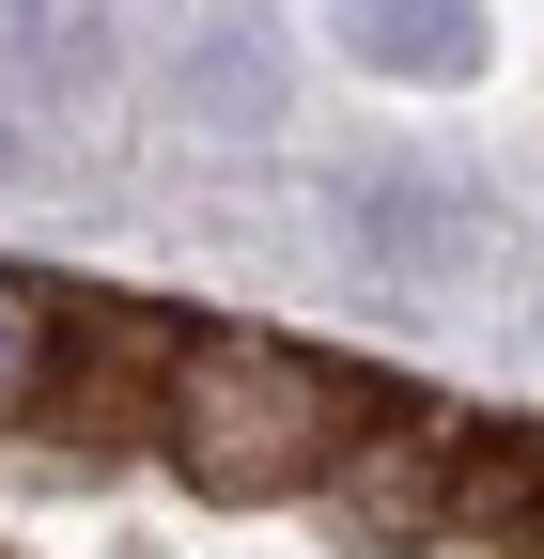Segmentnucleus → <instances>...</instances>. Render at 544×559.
I'll return each instance as SVG.
<instances>
[{
    "mask_svg": "<svg viewBox=\"0 0 544 559\" xmlns=\"http://www.w3.org/2000/svg\"><path fill=\"white\" fill-rule=\"evenodd\" d=\"M389 404H404V389L311 358V342H281V326H187L172 373H156V451L202 481V498L264 513V498H327L343 451L374 436Z\"/></svg>",
    "mask_w": 544,
    "mask_h": 559,
    "instance_id": "obj_1",
    "label": "nucleus"
},
{
    "mask_svg": "<svg viewBox=\"0 0 544 559\" xmlns=\"http://www.w3.org/2000/svg\"><path fill=\"white\" fill-rule=\"evenodd\" d=\"M451 481H466V466L436 451V419H404V404H389L374 436L343 451V481H327V498H343L358 544H421V528H451Z\"/></svg>",
    "mask_w": 544,
    "mask_h": 559,
    "instance_id": "obj_2",
    "label": "nucleus"
},
{
    "mask_svg": "<svg viewBox=\"0 0 544 559\" xmlns=\"http://www.w3.org/2000/svg\"><path fill=\"white\" fill-rule=\"evenodd\" d=\"M343 47L374 62V79H483V16L466 0H374V16H343Z\"/></svg>",
    "mask_w": 544,
    "mask_h": 559,
    "instance_id": "obj_3",
    "label": "nucleus"
},
{
    "mask_svg": "<svg viewBox=\"0 0 544 559\" xmlns=\"http://www.w3.org/2000/svg\"><path fill=\"white\" fill-rule=\"evenodd\" d=\"M47 373H62V296L0 264V419H32V404H47Z\"/></svg>",
    "mask_w": 544,
    "mask_h": 559,
    "instance_id": "obj_4",
    "label": "nucleus"
},
{
    "mask_svg": "<svg viewBox=\"0 0 544 559\" xmlns=\"http://www.w3.org/2000/svg\"><path fill=\"white\" fill-rule=\"evenodd\" d=\"M94 62H109L94 16H0V79H16V94H79Z\"/></svg>",
    "mask_w": 544,
    "mask_h": 559,
    "instance_id": "obj_5",
    "label": "nucleus"
},
{
    "mask_svg": "<svg viewBox=\"0 0 544 559\" xmlns=\"http://www.w3.org/2000/svg\"><path fill=\"white\" fill-rule=\"evenodd\" d=\"M0 171H32V156H16V124H0Z\"/></svg>",
    "mask_w": 544,
    "mask_h": 559,
    "instance_id": "obj_6",
    "label": "nucleus"
}]
</instances>
